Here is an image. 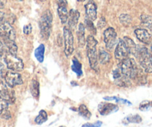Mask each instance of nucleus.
Instances as JSON below:
<instances>
[{
    "instance_id": "bb28decb",
    "label": "nucleus",
    "mask_w": 152,
    "mask_h": 127,
    "mask_svg": "<svg viewBox=\"0 0 152 127\" xmlns=\"http://www.w3.org/2000/svg\"><path fill=\"white\" fill-rule=\"evenodd\" d=\"M119 19H120V23L124 26H129L132 22V16L127 13H122L119 17Z\"/></svg>"
},
{
    "instance_id": "f8f14e48",
    "label": "nucleus",
    "mask_w": 152,
    "mask_h": 127,
    "mask_svg": "<svg viewBox=\"0 0 152 127\" xmlns=\"http://www.w3.org/2000/svg\"><path fill=\"white\" fill-rule=\"evenodd\" d=\"M118 109L119 108L117 105L110 103H101L98 106V111L101 115H108L117 112Z\"/></svg>"
},
{
    "instance_id": "79ce46f5",
    "label": "nucleus",
    "mask_w": 152,
    "mask_h": 127,
    "mask_svg": "<svg viewBox=\"0 0 152 127\" xmlns=\"http://www.w3.org/2000/svg\"><path fill=\"white\" fill-rule=\"evenodd\" d=\"M60 127H65V126H60Z\"/></svg>"
},
{
    "instance_id": "2f4dec72",
    "label": "nucleus",
    "mask_w": 152,
    "mask_h": 127,
    "mask_svg": "<svg viewBox=\"0 0 152 127\" xmlns=\"http://www.w3.org/2000/svg\"><path fill=\"white\" fill-rule=\"evenodd\" d=\"M32 31V26H31V24H28V25H26L24 26L23 28V33L26 35H28L30 34Z\"/></svg>"
},
{
    "instance_id": "f704fd0d",
    "label": "nucleus",
    "mask_w": 152,
    "mask_h": 127,
    "mask_svg": "<svg viewBox=\"0 0 152 127\" xmlns=\"http://www.w3.org/2000/svg\"><path fill=\"white\" fill-rule=\"evenodd\" d=\"M0 116H1V118L5 119V120H9V119H10V117H11V114H10V111H9V110L7 109V110H6V111L4 112H3L2 114H1Z\"/></svg>"
},
{
    "instance_id": "ea45409f",
    "label": "nucleus",
    "mask_w": 152,
    "mask_h": 127,
    "mask_svg": "<svg viewBox=\"0 0 152 127\" xmlns=\"http://www.w3.org/2000/svg\"><path fill=\"white\" fill-rule=\"evenodd\" d=\"M2 13H1V12H0V19H1V18L3 17V16H2Z\"/></svg>"
},
{
    "instance_id": "a19ab883",
    "label": "nucleus",
    "mask_w": 152,
    "mask_h": 127,
    "mask_svg": "<svg viewBox=\"0 0 152 127\" xmlns=\"http://www.w3.org/2000/svg\"><path fill=\"white\" fill-rule=\"evenodd\" d=\"M78 1H80V2H83V1H84L85 0H77Z\"/></svg>"
},
{
    "instance_id": "5701e85b",
    "label": "nucleus",
    "mask_w": 152,
    "mask_h": 127,
    "mask_svg": "<svg viewBox=\"0 0 152 127\" xmlns=\"http://www.w3.org/2000/svg\"><path fill=\"white\" fill-rule=\"evenodd\" d=\"M44 54H45V46L41 44L34 52V56L37 58V60L39 62H42L44 60Z\"/></svg>"
},
{
    "instance_id": "c03bdc74",
    "label": "nucleus",
    "mask_w": 152,
    "mask_h": 127,
    "mask_svg": "<svg viewBox=\"0 0 152 127\" xmlns=\"http://www.w3.org/2000/svg\"><path fill=\"white\" fill-rule=\"evenodd\" d=\"M18 1H22V0H18Z\"/></svg>"
},
{
    "instance_id": "f257e3e1",
    "label": "nucleus",
    "mask_w": 152,
    "mask_h": 127,
    "mask_svg": "<svg viewBox=\"0 0 152 127\" xmlns=\"http://www.w3.org/2000/svg\"><path fill=\"white\" fill-rule=\"evenodd\" d=\"M118 66L120 67L121 72L124 75L127 76L131 80H136L140 73L142 71L141 68L138 67L134 59L129 57L126 58L125 60L118 64Z\"/></svg>"
},
{
    "instance_id": "a211bd4d",
    "label": "nucleus",
    "mask_w": 152,
    "mask_h": 127,
    "mask_svg": "<svg viewBox=\"0 0 152 127\" xmlns=\"http://www.w3.org/2000/svg\"><path fill=\"white\" fill-rule=\"evenodd\" d=\"M111 59V56L108 51L104 49H100L98 54V61L101 64H108L109 63Z\"/></svg>"
},
{
    "instance_id": "72a5a7b5",
    "label": "nucleus",
    "mask_w": 152,
    "mask_h": 127,
    "mask_svg": "<svg viewBox=\"0 0 152 127\" xmlns=\"http://www.w3.org/2000/svg\"><path fill=\"white\" fill-rule=\"evenodd\" d=\"M105 25H106V21H105V19H104L103 17L101 18V19L99 20V22H97V27L98 28H99V29L103 28L105 26Z\"/></svg>"
},
{
    "instance_id": "a878e982",
    "label": "nucleus",
    "mask_w": 152,
    "mask_h": 127,
    "mask_svg": "<svg viewBox=\"0 0 152 127\" xmlns=\"http://www.w3.org/2000/svg\"><path fill=\"white\" fill-rule=\"evenodd\" d=\"M78 112L80 115L82 116L83 117H84V118L90 119L91 117V113L90 112L88 109L87 106H86V105H84V104H82V105L80 106Z\"/></svg>"
},
{
    "instance_id": "37998d69",
    "label": "nucleus",
    "mask_w": 152,
    "mask_h": 127,
    "mask_svg": "<svg viewBox=\"0 0 152 127\" xmlns=\"http://www.w3.org/2000/svg\"><path fill=\"white\" fill-rule=\"evenodd\" d=\"M40 1H44V0H40Z\"/></svg>"
},
{
    "instance_id": "7c9ffc66",
    "label": "nucleus",
    "mask_w": 152,
    "mask_h": 127,
    "mask_svg": "<svg viewBox=\"0 0 152 127\" xmlns=\"http://www.w3.org/2000/svg\"><path fill=\"white\" fill-rule=\"evenodd\" d=\"M8 105L9 104L4 99L0 98V115L2 114L3 112L8 109Z\"/></svg>"
},
{
    "instance_id": "dca6fc26",
    "label": "nucleus",
    "mask_w": 152,
    "mask_h": 127,
    "mask_svg": "<svg viewBox=\"0 0 152 127\" xmlns=\"http://www.w3.org/2000/svg\"><path fill=\"white\" fill-rule=\"evenodd\" d=\"M80 12L77 10H74V9H71L70 12H68V26L70 28L74 29L77 26V23H78L79 19H80Z\"/></svg>"
},
{
    "instance_id": "6ab92c4d",
    "label": "nucleus",
    "mask_w": 152,
    "mask_h": 127,
    "mask_svg": "<svg viewBox=\"0 0 152 127\" xmlns=\"http://www.w3.org/2000/svg\"><path fill=\"white\" fill-rule=\"evenodd\" d=\"M123 41L126 43V46H127L128 49L129 51V53L135 56L137 53V46L135 44L134 42L132 39L129 38V37H125L123 38Z\"/></svg>"
},
{
    "instance_id": "6e6552de",
    "label": "nucleus",
    "mask_w": 152,
    "mask_h": 127,
    "mask_svg": "<svg viewBox=\"0 0 152 127\" xmlns=\"http://www.w3.org/2000/svg\"><path fill=\"white\" fill-rule=\"evenodd\" d=\"M4 80L6 85L10 88H13L23 83L22 76L16 71L11 70L6 71L4 75Z\"/></svg>"
},
{
    "instance_id": "1a4fd4ad",
    "label": "nucleus",
    "mask_w": 152,
    "mask_h": 127,
    "mask_svg": "<svg viewBox=\"0 0 152 127\" xmlns=\"http://www.w3.org/2000/svg\"><path fill=\"white\" fill-rule=\"evenodd\" d=\"M0 37L2 39H10L12 40H14L16 37L12 25L3 17L0 19Z\"/></svg>"
},
{
    "instance_id": "aec40b11",
    "label": "nucleus",
    "mask_w": 152,
    "mask_h": 127,
    "mask_svg": "<svg viewBox=\"0 0 152 127\" xmlns=\"http://www.w3.org/2000/svg\"><path fill=\"white\" fill-rule=\"evenodd\" d=\"M3 42H4V46L8 49V52L13 54H17L18 47L15 43L14 40H10V39H3Z\"/></svg>"
},
{
    "instance_id": "9b49d317",
    "label": "nucleus",
    "mask_w": 152,
    "mask_h": 127,
    "mask_svg": "<svg viewBox=\"0 0 152 127\" xmlns=\"http://www.w3.org/2000/svg\"><path fill=\"white\" fill-rule=\"evenodd\" d=\"M113 77L117 86L120 87H128L131 85V79L121 72L119 66H117L113 72Z\"/></svg>"
},
{
    "instance_id": "20e7f679",
    "label": "nucleus",
    "mask_w": 152,
    "mask_h": 127,
    "mask_svg": "<svg viewBox=\"0 0 152 127\" xmlns=\"http://www.w3.org/2000/svg\"><path fill=\"white\" fill-rule=\"evenodd\" d=\"M52 22H53L52 13L49 10H45L42 13L39 20L40 34L44 40H48L50 37L51 34Z\"/></svg>"
},
{
    "instance_id": "7ed1b4c3",
    "label": "nucleus",
    "mask_w": 152,
    "mask_h": 127,
    "mask_svg": "<svg viewBox=\"0 0 152 127\" xmlns=\"http://www.w3.org/2000/svg\"><path fill=\"white\" fill-rule=\"evenodd\" d=\"M145 73L152 74V54L145 47H137L135 55Z\"/></svg>"
},
{
    "instance_id": "2eb2a0df",
    "label": "nucleus",
    "mask_w": 152,
    "mask_h": 127,
    "mask_svg": "<svg viewBox=\"0 0 152 127\" xmlns=\"http://www.w3.org/2000/svg\"><path fill=\"white\" fill-rule=\"evenodd\" d=\"M134 34L137 38L142 43L150 44L152 41V37L149 32L146 29L143 28H138L134 31Z\"/></svg>"
},
{
    "instance_id": "c9c22d12",
    "label": "nucleus",
    "mask_w": 152,
    "mask_h": 127,
    "mask_svg": "<svg viewBox=\"0 0 152 127\" xmlns=\"http://www.w3.org/2000/svg\"><path fill=\"white\" fill-rule=\"evenodd\" d=\"M5 72L6 71L4 70V65L0 62V80H2V79H4V75Z\"/></svg>"
},
{
    "instance_id": "423d86ee",
    "label": "nucleus",
    "mask_w": 152,
    "mask_h": 127,
    "mask_svg": "<svg viewBox=\"0 0 152 127\" xmlns=\"http://www.w3.org/2000/svg\"><path fill=\"white\" fill-rule=\"evenodd\" d=\"M63 40H64V52L67 57L71 56L74 51V36L71 29L68 27L63 28Z\"/></svg>"
},
{
    "instance_id": "4468645a",
    "label": "nucleus",
    "mask_w": 152,
    "mask_h": 127,
    "mask_svg": "<svg viewBox=\"0 0 152 127\" xmlns=\"http://www.w3.org/2000/svg\"><path fill=\"white\" fill-rule=\"evenodd\" d=\"M58 15L62 24H65L68 21V11L67 9V4L65 0H58Z\"/></svg>"
},
{
    "instance_id": "393cba45",
    "label": "nucleus",
    "mask_w": 152,
    "mask_h": 127,
    "mask_svg": "<svg viewBox=\"0 0 152 127\" xmlns=\"http://www.w3.org/2000/svg\"><path fill=\"white\" fill-rule=\"evenodd\" d=\"M72 70L77 74L78 77H80V76L83 74V71H82V64L79 62V60L76 57L73 58Z\"/></svg>"
},
{
    "instance_id": "ddd939ff",
    "label": "nucleus",
    "mask_w": 152,
    "mask_h": 127,
    "mask_svg": "<svg viewBox=\"0 0 152 127\" xmlns=\"http://www.w3.org/2000/svg\"><path fill=\"white\" fill-rule=\"evenodd\" d=\"M85 8H86V13L88 19L93 22L96 20L97 17V6L96 3L93 0H90L88 1L87 4H86Z\"/></svg>"
},
{
    "instance_id": "f03ea898",
    "label": "nucleus",
    "mask_w": 152,
    "mask_h": 127,
    "mask_svg": "<svg viewBox=\"0 0 152 127\" xmlns=\"http://www.w3.org/2000/svg\"><path fill=\"white\" fill-rule=\"evenodd\" d=\"M97 43V40L93 35H89L86 39V49L89 64L91 68L96 71L97 70L98 65V53L96 49Z\"/></svg>"
},
{
    "instance_id": "4be33fe9",
    "label": "nucleus",
    "mask_w": 152,
    "mask_h": 127,
    "mask_svg": "<svg viewBox=\"0 0 152 127\" xmlns=\"http://www.w3.org/2000/svg\"><path fill=\"white\" fill-rule=\"evenodd\" d=\"M140 20L142 25L148 29L152 31V16L147 14H142L140 16Z\"/></svg>"
},
{
    "instance_id": "0eeeda50",
    "label": "nucleus",
    "mask_w": 152,
    "mask_h": 127,
    "mask_svg": "<svg viewBox=\"0 0 152 127\" xmlns=\"http://www.w3.org/2000/svg\"><path fill=\"white\" fill-rule=\"evenodd\" d=\"M104 43L108 51H111L117 43V34L113 28H108L103 33Z\"/></svg>"
},
{
    "instance_id": "58836bf2",
    "label": "nucleus",
    "mask_w": 152,
    "mask_h": 127,
    "mask_svg": "<svg viewBox=\"0 0 152 127\" xmlns=\"http://www.w3.org/2000/svg\"><path fill=\"white\" fill-rule=\"evenodd\" d=\"M7 0H0V7H4Z\"/></svg>"
},
{
    "instance_id": "f3484780",
    "label": "nucleus",
    "mask_w": 152,
    "mask_h": 127,
    "mask_svg": "<svg viewBox=\"0 0 152 127\" xmlns=\"http://www.w3.org/2000/svg\"><path fill=\"white\" fill-rule=\"evenodd\" d=\"M85 33H86L85 25L83 23H80L78 27V31H77V39H78V43L80 47H83L86 43Z\"/></svg>"
},
{
    "instance_id": "c756f323",
    "label": "nucleus",
    "mask_w": 152,
    "mask_h": 127,
    "mask_svg": "<svg viewBox=\"0 0 152 127\" xmlns=\"http://www.w3.org/2000/svg\"><path fill=\"white\" fill-rule=\"evenodd\" d=\"M152 108V101H144L140 105V110L142 112L148 111L150 109Z\"/></svg>"
},
{
    "instance_id": "cd10ccee",
    "label": "nucleus",
    "mask_w": 152,
    "mask_h": 127,
    "mask_svg": "<svg viewBox=\"0 0 152 127\" xmlns=\"http://www.w3.org/2000/svg\"><path fill=\"white\" fill-rule=\"evenodd\" d=\"M48 120V115L47 112L44 110H41L39 112V114L37 116V117L35 118V122L37 124H42L43 123L46 121Z\"/></svg>"
},
{
    "instance_id": "412c9836",
    "label": "nucleus",
    "mask_w": 152,
    "mask_h": 127,
    "mask_svg": "<svg viewBox=\"0 0 152 127\" xmlns=\"http://www.w3.org/2000/svg\"><path fill=\"white\" fill-rule=\"evenodd\" d=\"M30 90L32 96L38 100L39 97V83L37 80H32L30 86Z\"/></svg>"
},
{
    "instance_id": "39448f33",
    "label": "nucleus",
    "mask_w": 152,
    "mask_h": 127,
    "mask_svg": "<svg viewBox=\"0 0 152 127\" xmlns=\"http://www.w3.org/2000/svg\"><path fill=\"white\" fill-rule=\"evenodd\" d=\"M4 60L9 70L19 71H22L24 68L23 61L21 58L16 56V54H13L10 52H6L4 54Z\"/></svg>"
},
{
    "instance_id": "e433bc0d",
    "label": "nucleus",
    "mask_w": 152,
    "mask_h": 127,
    "mask_svg": "<svg viewBox=\"0 0 152 127\" xmlns=\"http://www.w3.org/2000/svg\"><path fill=\"white\" fill-rule=\"evenodd\" d=\"M116 102L117 103H122V104H128V105H132V103L129 102V101H127V100H125V99H123V98H117V97H116V99H115Z\"/></svg>"
},
{
    "instance_id": "9d476101",
    "label": "nucleus",
    "mask_w": 152,
    "mask_h": 127,
    "mask_svg": "<svg viewBox=\"0 0 152 127\" xmlns=\"http://www.w3.org/2000/svg\"><path fill=\"white\" fill-rule=\"evenodd\" d=\"M129 54H130L129 51L123 40H119L116 46L115 51H114V57L118 64L129 57Z\"/></svg>"
},
{
    "instance_id": "b1692460",
    "label": "nucleus",
    "mask_w": 152,
    "mask_h": 127,
    "mask_svg": "<svg viewBox=\"0 0 152 127\" xmlns=\"http://www.w3.org/2000/svg\"><path fill=\"white\" fill-rule=\"evenodd\" d=\"M142 121V117L138 115H131L127 116L126 118L123 120V123L125 124H128V123H139Z\"/></svg>"
},
{
    "instance_id": "473e14b6",
    "label": "nucleus",
    "mask_w": 152,
    "mask_h": 127,
    "mask_svg": "<svg viewBox=\"0 0 152 127\" xmlns=\"http://www.w3.org/2000/svg\"><path fill=\"white\" fill-rule=\"evenodd\" d=\"M102 123L101 121H96L94 123H86L82 127H100L102 126Z\"/></svg>"
},
{
    "instance_id": "4c0bfd02",
    "label": "nucleus",
    "mask_w": 152,
    "mask_h": 127,
    "mask_svg": "<svg viewBox=\"0 0 152 127\" xmlns=\"http://www.w3.org/2000/svg\"><path fill=\"white\" fill-rule=\"evenodd\" d=\"M5 54V51H4V46L3 43L0 42V57H2Z\"/></svg>"
},
{
    "instance_id": "c85d7f7f",
    "label": "nucleus",
    "mask_w": 152,
    "mask_h": 127,
    "mask_svg": "<svg viewBox=\"0 0 152 127\" xmlns=\"http://www.w3.org/2000/svg\"><path fill=\"white\" fill-rule=\"evenodd\" d=\"M85 25H86V27H85V28H87L89 31V32L91 33V34H93V36L96 34V28H95L94 25L93 21L90 20L89 19H86V20H85Z\"/></svg>"
}]
</instances>
